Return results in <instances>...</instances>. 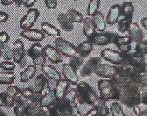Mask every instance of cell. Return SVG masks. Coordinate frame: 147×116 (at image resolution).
Listing matches in <instances>:
<instances>
[{"mask_svg":"<svg viewBox=\"0 0 147 116\" xmlns=\"http://www.w3.org/2000/svg\"><path fill=\"white\" fill-rule=\"evenodd\" d=\"M98 89L100 93V98L104 101L119 99L120 93L115 82L112 80L102 79L98 82Z\"/></svg>","mask_w":147,"mask_h":116,"instance_id":"cell-1","label":"cell"},{"mask_svg":"<svg viewBox=\"0 0 147 116\" xmlns=\"http://www.w3.org/2000/svg\"><path fill=\"white\" fill-rule=\"evenodd\" d=\"M78 101L81 104L94 105L99 97L96 92L88 83L82 82L79 83L76 89Z\"/></svg>","mask_w":147,"mask_h":116,"instance_id":"cell-2","label":"cell"},{"mask_svg":"<svg viewBox=\"0 0 147 116\" xmlns=\"http://www.w3.org/2000/svg\"><path fill=\"white\" fill-rule=\"evenodd\" d=\"M119 35L117 33L109 31L96 32L91 37L87 38L86 40L93 45L106 46L109 44H114L116 38Z\"/></svg>","mask_w":147,"mask_h":116,"instance_id":"cell-3","label":"cell"},{"mask_svg":"<svg viewBox=\"0 0 147 116\" xmlns=\"http://www.w3.org/2000/svg\"><path fill=\"white\" fill-rule=\"evenodd\" d=\"M55 48L61 55L66 57L71 58L77 54L76 46L72 43L61 37H57L54 42Z\"/></svg>","mask_w":147,"mask_h":116,"instance_id":"cell-4","label":"cell"},{"mask_svg":"<svg viewBox=\"0 0 147 116\" xmlns=\"http://www.w3.org/2000/svg\"><path fill=\"white\" fill-rule=\"evenodd\" d=\"M40 15V12L36 8H30L26 13L21 18L20 27L22 30L31 29L35 25V23Z\"/></svg>","mask_w":147,"mask_h":116,"instance_id":"cell-5","label":"cell"},{"mask_svg":"<svg viewBox=\"0 0 147 116\" xmlns=\"http://www.w3.org/2000/svg\"><path fill=\"white\" fill-rule=\"evenodd\" d=\"M100 56L104 60L115 65L122 64L125 61L123 53L109 48L102 50Z\"/></svg>","mask_w":147,"mask_h":116,"instance_id":"cell-6","label":"cell"},{"mask_svg":"<svg viewBox=\"0 0 147 116\" xmlns=\"http://www.w3.org/2000/svg\"><path fill=\"white\" fill-rule=\"evenodd\" d=\"M118 68L108 64H101L97 67L94 72L98 76L105 78L113 79L118 74Z\"/></svg>","mask_w":147,"mask_h":116,"instance_id":"cell-7","label":"cell"},{"mask_svg":"<svg viewBox=\"0 0 147 116\" xmlns=\"http://www.w3.org/2000/svg\"><path fill=\"white\" fill-rule=\"evenodd\" d=\"M34 89L35 92L42 97L50 92L51 89L49 80L43 74H40L35 79Z\"/></svg>","mask_w":147,"mask_h":116,"instance_id":"cell-8","label":"cell"},{"mask_svg":"<svg viewBox=\"0 0 147 116\" xmlns=\"http://www.w3.org/2000/svg\"><path fill=\"white\" fill-rule=\"evenodd\" d=\"M12 52L13 61L18 64H19L23 58L27 55L24 43L20 39L14 41Z\"/></svg>","mask_w":147,"mask_h":116,"instance_id":"cell-9","label":"cell"},{"mask_svg":"<svg viewBox=\"0 0 147 116\" xmlns=\"http://www.w3.org/2000/svg\"><path fill=\"white\" fill-rule=\"evenodd\" d=\"M44 53L46 58L53 63L56 64L63 62V58L59 51L53 46L48 44L43 48Z\"/></svg>","mask_w":147,"mask_h":116,"instance_id":"cell-10","label":"cell"},{"mask_svg":"<svg viewBox=\"0 0 147 116\" xmlns=\"http://www.w3.org/2000/svg\"><path fill=\"white\" fill-rule=\"evenodd\" d=\"M20 36L31 42H41L45 37V34L41 30L32 28L22 31Z\"/></svg>","mask_w":147,"mask_h":116,"instance_id":"cell-11","label":"cell"},{"mask_svg":"<svg viewBox=\"0 0 147 116\" xmlns=\"http://www.w3.org/2000/svg\"><path fill=\"white\" fill-rule=\"evenodd\" d=\"M127 32L132 42L137 44L143 40L144 33L137 22H131L129 26Z\"/></svg>","mask_w":147,"mask_h":116,"instance_id":"cell-12","label":"cell"},{"mask_svg":"<svg viewBox=\"0 0 147 116\" xmlns=\"http://www.w3.org/2000/svg\"><path fill=\"white\" fill-rule=\"evenodd\" d=\"M132 41L129 35L118 36L114 44L117 46L119 51L123 53H128L131 49V44Z\"/></svg>","mask_w":147,"mask_h":116,"instance_id":"cell-13","label":"cell"},{"mask_svg":"<svg viewBox=\"0 0 147 116\" xmlns=\"http://www.w3.org/2000/svg\"><path fill=\"white\" fill-rule=\"evenodd\" d=\"M76 71L77 70L69 64L65 63L63 65L62 74L65 80L73 85H77L79 81Z\"/></svg>","mask_w":147,"mask_h":116,"instance_id":"cell-14","label":"cell"},{"mask_svg":"<svg viewBox=\"0 0 147 116\" xmlns=\"http://www.w3.org/2000/svg\"><path fill=\"white\" fill-rule=\"evenodd\" d=\"M101 58L98 57H93L89 58V60L84 65L81 71V76H88L95 69L101 64Z\"/></svg>","mask_w":147,"mask_h":116,"instance_id":"cell-15","label":"cell"},{"mask_svg":"<svg viewBox=\"0 0 147 116\" xmlns=\"http://www.w3.org/2000/svg\"><path fill=\"white\" fill-rule=\"evenodd\" d=\"M120 6L118 3H116L110 7L106 17V24L112 25L117 23L120 18Z\"/></svg>","mask_w":147,"mask_h":116,"instance_id":"cell-16","label":"cell"},{"mask_svg":"<svg viewBox=\"0 0 147 116\" xmlns=\"http://www.w3.org/2000/svg\"><path fill=\"white\" fill-rule=\"evenodd\" d=\"M57 19L59 25L63 31L69 32L74 30V23L71 21L67 13H60L57 15Z\"/></svg>","mask_w":147,"mask_h":116,"instance_id":"cell-17","label":"cell"},{"mask_svg":"<svg viewBox=\"0 0 147 116\" xmlns=\"http://www.w3.org/2000/svg\"><path fill=\"white\" fill-rule=\"evenodd\" d=\"M70 85V82L65 79H61L57 82L55 88L54 89L57 99H62L64 98Z\"/></svg>","mask_w":147,"mask_h":116,"instance_id":"cell-18","label":"cell"},{"mask_svg":"<svg viewBox=\"0 0 147 116\" xmlns=\"http://www.w3.org/2000/svg\"><path fill=\"white\" fill-rule=\"evenodd\" d=\"M92 19L98 32H104L106 28V23L104 14L98 11L92 16Z\"/></svg>","mask_w":147,"mask_h":116,"instance_id":"cell-19","label":"cell"},{"mask_svg":"<svg viewBox=\"0 0 147 116\" xmlns=\"http://www.w3.org/2000/svg\"><path fill=\"white\" fill-rule=\"evenodd\" d=\"M41 27L42 32L47 36L57 38L61 36L60 30L49 22H42L41 24Z\"/></svg>","mask_w":147,"mask_h":116,"instance_id":"cell-20","label":"cell"},{"mask_svg":"<svg viewBox=\"0 0 147 116\" xmlns=\"http://www.w3.org/2000/svg\"><path fill=\"white\" fill-rule=\"evenodd\" d=\"M42 70L49 79L57 82L61 79V76L60 73L52 65L44 64L42 66Z\"/></svg>","mask_w":147,"mask_h":116,"instance_id":"cell-21","label":"cell"},{"mask_svg":"<svg viewBox=\"0 0 147 116\" xmlns=\"http://www.w3.org/2000/svg\"><path fill=\"white\" fill-rule=\"evenodd\" d=\"M93 50V45L88 40L83 41L76 46L77 53L83 58L87 57Z\"/></svg>","mask_w":147,"mask_h":116,"instance_id":"cell-22","label":"cell"},{"mask_svg":"<svg viewBox=\"0 0 147 116\" xmlns=\"http://www.w3.org/2000/svg\"><path fill=\"white\" fill-rule=\"evenodd\" d=\"M134 10V6L131 2H124L120 6V17L133 18Z\"/></svg>","mask_w":147,"mask_h":116,"instance_id":"cell-23","label":"cell"},{"mask_svg":"<svg viewBox=\"0 0 147 116\" xmlns=\"http://www.w3.org/2000/svg\"><path fill=\"white\" fill-rule=\"evenodd\" d=\"M27 55L32 60L44 55L43 47L39 42L34 43L26 51Z\"/></svg>","mask_w":147,"mask_h":116,"instance_id":"cell-24","label":"cell"},{"mask_svg":"<svg viewBox=\"0 0 147 116\" xmlns=\"http://www.w3.org/2000/svg\"><path fill=\"white\" fill-rule=\"evenodd\" d=\"M83 34L87 38L91 37L96 32V28L91 17H86L83 21Z\"/></svg>","mask_w":147,"mask_h":116,"instance_id":"cell-25","label":"cell"},{"mask_svg":"<svg viewBox=\"0 0 147 116\" xmlns=\"http://www.w3.org/2000/svg\"><path fill=\"white\" fill-rule=\"evenodd\" d=\"M36 67L34 64H30L27 68L20 74V81L26 82L32 79L36 74Z\"/></svg>","mask_w":147,"mask_h":116,"instance_id":"cell-26","label":"cell"},{"mask_svg":"<svg viewBox=\"0 0 147 116\" xmlns=\"http://www.w3.org/2000/svg\"><path fill=\"white\" fill-rule=\"evenodd\" d=\"M56 97L55 95V89L51 90L49 93L44 95L41 98L40 105L42 107H48L53 105Z\"/></svg>","mask_w":147,"mask_h":116,"instance_id":"cell-27","label":"cell"},{"mask_svg":"<svg viewBox=\"0 0 147 116\" xmlns=\"http://www.w3.org/2000/svg\"><path fill=\"white\" fill-rule=\"evenodd\" d=\"M94 106L98 111V116H107L109 114V110L106 105L105 101L99 97Z\"/></svg>","mask_w":147,"mask_h":116,"instance_id":"cell-28","label":"cell"},{"mask_svg":"<svg viewBox=\"0 0 147 116\" xmlns=\"http://www.w3.org/2000/svg\"><path fill=\"white\" fill-rule=\"evenodd\" d=\"M16 76L13 72H0V84H11L14 82Z\"/></svg>","mask_w":147,"mask_h":116,"instance_id":"cell-29","label":"cell"},{"mask_svg":"<svg viewBox=\"0 0 147 116\" xmlns=\"http://www.w3.org/2000/svg\"><path fill=\"white\" fill-rule=\"evenodd\" d=\"M14 99L9 96L6 92L0 93V107L10 108L14 105Z\"/></svg>","mask_w":147,"mask_h":116,"instance_id":"cell-30","label":"cell"},{"mask_svg":"<svg viewBox=\"0 0 147 116\" xmlns=\"http://www.w3.org/2000/svg\"><path fill=\"white\" fill-rule=\"evenodd\" d=\"M42 107L40 103L31 102L28 103L24 109L25 115L26 116H34Z\"/></svg>","mask_w":147,"mask_h":116,"instance_id":"cell-31","label":"cell"},{"mask_svg":"<svg viewBox=\"0 0 147 116\" xmlns=\"http://www.w3.org/2000/svg\"><path fill=\"white\" fill-rule=\"evenodd\" d=\"M67 15L73 23H82L84 20V16L81 13L74 8L68 10Z\"/></svg>","mask_w":147,"mask_h":116,"instance_id":"cell-32","label":"cell"},{"mask_svg":"<svg viewBox=\"0 0 147 116\" xmlns=\"http://www.w3.org/2000/svg\"><path fill=\"white\" fill-rule=\"evenodd\" d=\"M100 0H90L88 3L86 13L88 17H92L95 13L98 11L100 5Z\"/></svg>","mask_w":147,"mask_h":116,"instance_id":"cell-33","label":"cell"},{"mask_svg":"<svg viewBox=\"0 0 147 116\" xmlns=\"http://www.w3.org/2000/svg\"><path fill=\"white\" fill-rule=\"evenodd\" d=\"M0 50L1 51V57L5 61H10L12 59V50L7 44L0 43Z\"/></svg>","mask_w":147,"mask_h":116,"instance_id":"cell-34","label":"cell"},{"mask_svg":"<svg viewBox=\"0 0 147 116\" xmlns=\"http://www.w3.org/2000/svg\"><path fill=\"white\" fill-rule=\"evenodd\" d=\"M133 18H123L118 21V30L119 32L124 33L128 31L130 24L132 22Z\"/></svg>","mask_w":147,"mask_h":116,"instance_id":"cell-35","label":"cell"},{"mask_svg":"<svg viewBox=\"0 0 147 116\" xmlns=\"http://www.w3.org/2000/svg\"><path fill=\"white\" fill-rule=\"evenodd\" d=\"M70 58L69 64L73 66L76 70L82 65L84 62V58L78 53Z\"/></svg>","mask_w":147,"mask_h":116,"instance_id":"cell-36","label":"cell"},{"mask_svg":"<svg viewBox=\"0 0 147 116\" xmlns=\"http://www.w3.org/2000/svg\"><path fill=\"white\" fill-rule=\"evenodd\" d=\"M77 96V92L75 89H72L67 92L65 94L64 98L69 102L71 106L77 105L76 103V99Z\"/></svg>","mask_w":147,"mask_h":116,"instance_id":"cell-37","label":"cell"},{"mask_svg":"<svg viewBox=\"0 0 147 116\" xmlns=\"http://www.w3.org/2000/svg\"><path fill=\"white\" fill-rule=\"evenodd\" d=\"M112 116H126L123 112L122 107L119 103L113 102L111 106Z\"/></svg>","mask_w":147,"mask_h":116,"instance_id":"cell-38","label":"cell"},{"mask_svg":"<svg viewBox=\"0 0 147 116\" xmlns=\"http://www.w3.org/2000/svg\"><path fill=\"white\" fill-rule=\"evenodd\" d=\"M136 52L146 56L147 53V42L146 40H142L141 42L137 43L136 46Z\"/></svg>","mask_w":147,"mask_h":116,"instance_id":"cell-39","label":"cell"},{"mask_svg":"<svg viewBox=\"0 0 147 116\" xmlns=\"http://www.w3.org/2000/svg\"><path fill=\"white\" fill-rule=\"evenodd\" d=\"M15 68V64L9 61H3L0 63V68L6 71H13Z\"/></svg>","mask_w":147,"mask_h":116,"instance_id":"cell-40","label":"cell"},{"mask_svg":"<svg viewBox=\"0 0 147 116\" xmlns=\"http://www.w3.org/2000/svg\"><path fill=\"white\" fill-rule=\"evenodd\" d=\"M7 93L13 98H15L20 93V89L16 86H10L7 89Z\"/></svg>","mask_w":147,"mask_h":116,"instance_id":"cell-41","label":"cell"},{"mask_svg":"<svg viewBox=\"0 0 147 116\" xmlns=\"http://www.w3.org/2000/svg\"><path fill=\"white\" fill-rule=\"evenodd\" d=\"M34 93H35V91H34L33 89L30 87H27L20 89V93H21L22 96L24 97L25 99H28L29 100L33 96Z\"/></svg>","mask_w":147,"mask_h":116,"instance_id":"cell-42","label":"cell"},{"mask_svg":"<svg viewBox=\"0 0 147 116\" xmlns=\"http://www.w3.org/2000/svg\"><path fill=\"white\" fill-rule=\"evenodd\" d=\"M14 105H15V106H18L25 107L27 105V101L25 99L24 97H23V96H20V95H17L14 98Z\"/></svg>","mask_w":147,"mask_h":116,"instance_id":"cell-43","label":"cell"},{"mask_svg":"<svg viewBox=\"0 0 147 116\" xmlns=\"http://www.w3.org/2000/svg\"><path fill=\"white\" fill-rule=\"evenodd\" d=\"M33 63L34 65H40V66H42L45 64L46 62V57L45 55L41 56L37 58H35V59L32 60Z\"/></svg>","mask_w":147,"mask_h":116,"instance_id":"cell-44","label":"cell"},{"mask_svg":"<svg viewBox=\"0 0 147 116\" xmlns=\"http://www.w3.org/2000/svg\"><path fill=\"white\" fill-rule=\"evenodd\" d=\"M10 40V36L6 32L2 31L0 32V43L7 44L9 42Z\"/></svg>","mask_w":147,"mask_h":116,"instance_id":"cell-45","label":"cell"},{"mask_svg":"<svg viewBox=\"0 0 147 116\" xmlns=\"http://www.w3.org/2000/svg\"><path fill=\"white\" fill-rule=\"evenodd\" d=\"M45 6L49 9L56 8L57 5V0H44Z\"/></svg>","mask_w":147,"mask_h":116,"instance_id":"cell-46","label":"cell"},{"mask_svg":"<svg viewBox=\"0 0 147 116\" xmlns=\"http://www.w3.org/2000/svg\"><path fill=\"white\" fill-rule=\"evenodd\" d=\"M25 107H23L15 106L13 109L14 114L16 116H25Z\"/></svg>","mask_w":147,"mask_h":116,"instance_id":"cell-47","label":"cell"},{"mask_svg":"<svg viewBox=\"0 0 147 116\" xmlns=\"http://www.w3.org/2000/svg\"><path fill=\"white\" fill-rule=\"evenodd\" d=\"M70 114L71 116H82V114L77 108V105L71 106Z\"/></svg>","mask_w":147,"mask_h":116,"instance_id":"cell-48","label":"cell"},{"mask_svg":"<svg viewBox=\"0 0 147 116\" xmlns=\"http://www.w3.org/2000/svg\"><path fill=\"white\" fill-rule=\"evenodd\" d=\"M9 18V15L7 13L3 11H0V24L6 22Z\"/></svg>","mask_w":147,"mask_h":116,"instance_id":"cell-49","label":"cell"},{"mask_svg":"<svg viewBox=\"0 0 147 116\" xmlns=\"http://www.w3.org/2000/svg\"><path fill=\"white\" fill-rule=\"evenodd\" d=\"M47 109V108H46ZM34 116H50L48 113L47 109H45V107H41L38 110L36 115Z\"/></svg>","mask_w":147,"mask_h":116,"instance_id":"cell-50","label":"cell"},{"mask_svg":"<svg viewBox=\"0 0 147 116\" xmlns=\"http://www.w3.org/2000/svg\"><path fill=\"white\" fill-rule=\"evenodd\" d=\"M36 1L37 0H26L24 2V6L27 8L32 7L35 5Z\"/></svg>","mask_w":147,"mask_h":116,"instance_id":"cell-51","label":"cell"},{"mask_svg":"<svg viewBox=\"0 0 147 116\" xmlns=\"http://www.w3.org/2000/svg\"><path fill=\"white\" fill-rule=\"evenodd\" d=\"M98 113L97 109L95 107H94L93 109H91L90 111H88L84 116H98Z\"/></svg>","mask_w":147,"mask_h":116,"instance_id":"cell-52","label":"cell"},{"mask_svg":"<svg viewBox=\"0 0 147 116\" xmlns=\"http://www.w3.org/2000/svg\"><path fill=\"white\" fill-rule=\"evenodd\" d=\"M17 0H1V3L3 6H10L11 4L14 3Z\"/></svg>","mask_w":147,"mask_h":116,"instance_id":"cell-53","label":"cell"},{"mask_svg":"<svg viewBox=\"0 0 147 116\" xmlns=\"http://www.w3.org/2000/svg\"><path fill=\"white\" fill-rule=\"evenodd\" d=\"M27 56H26L24 58H23L22 60H21V62H20V63H19L20 67V68H24L25 67L26 65L27 64Z\"/></svg>","mask_w":147,"mask_h":116,"instance_id":"cell-54","label":"cell"},{"mask_svg":"<svg viewBox=\"0 0 147 116\" xmlns=\"http://www.w3.org/2000/svg\"><path fill=\"white\" fill-rule=\"evenodd\" d=\"M140 23L144 28L147 30V19L146 17H143L140 20Z\"/></svg>","mask_w":147,"mask_h":116,"instance_id":"cell-55","label":"cell"},{"mask_svg":"<svg viewBox=\"0 0 147 116\" xmlns=\"http://www.w3.org/2000/svg\"><path fill=\"white\" fill-rule=\"evenodd\" d=\"M24 0H17L14 3L17 7H20L22 6V4H24Z\"/></svg>","mask_w":147,"mask_h":116,"instance_id":"cell-56","label":"cell"},{"mask_svg":"<svg viewBox=\"0 0 147 116\" xmlns=\"http://www.w3.org/2000/svg\"><path fill=\"white\" fill-rule=\"evenodd\" d=\"M138 116H147V110H145L143 111L140 112L138 114Z\"/></svg>","mask_w":147,"mask_h":116,"instance_id":"cell-57","label":"cell"},{"mask_svg":"<svg viewBox=\"0 0 147 116\" xmlns=\"http://www.w3.org/2000/svg\"><path fill=\"white\" fill-rule=\"evenodd\" d=\"M0 116H7L6 114L5 113V112L0 109Z\"/></svg>","mask_w":147,"mask_h":116,"instance_id":"cell-58","label":"cell"},{"mask_svg":"<svg viewBox=\"0 0 147 116\" xmlns=\"http://www.w3.org/2000/svg\"><path fill=\"white\" fill-rule=\"evenodd\" d=\"M1 51L0 50V59H1Z\"/></svg>","mask_w":147,"mask_h":116,"instance_id":"cell-59","label":"cell"},{"mask_svg":"<svg viewBox=\"0 0 147 116\" xmlns=\"http://www.w3.org/2000/svg\"><path fill=\"white\" fill-rule=\"evenodd\" d=\"M73 1H79V0H73Z\"/></svg>","mask_w":147,"mask_h":116,"instance_id":"cell-60","label":"cell"},{"mask_svg":"<svg viewBox=\"0 0 147 116\" xmlns=\"http://www.w3.org/2000/svg\"><path fill=\"white\" fill-rule=\"evenodd\" d=\"M0 4H1V2H0Z\"/></svg>","mask_w":147,"mask_h":116,"instance_id":"cell-61","label":"cell"},{"mask_svg":"<svg viewBox=\"0 0 147 116\" xmlns=\"http://www.w3.org/2000/svg\"></svg>","mask_w":147,"mask_h":116,"instance_id":"cell-62","label":"cell"}]
</instances>
